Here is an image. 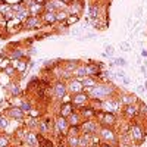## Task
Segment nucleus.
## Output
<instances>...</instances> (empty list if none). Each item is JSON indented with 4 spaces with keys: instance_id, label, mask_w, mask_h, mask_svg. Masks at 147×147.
Returning a JSON list of instances; mask_svg holds the SVG:
<instances>
[{
    "instance_id": "nucleus-7",
    "label": "nucleus",
    "mask_w": 147,
    "mask_h": 147,
    "mask_svg": "<svg viewBox=\"0 0 147 147\" xmlns=\"http://www.w3.org/2000/svg\"><path fill=\"white\" fill-rule=\"evenodd\" d=\"M66 87H68V90H69L71 93H74V94H78V93H81V91L84 90L82 82H81V80H78V78H71Z\"/></svg>"
},
{
    "instance_id": "nucleus-23",
    "label": "nucleus",
    "mask_w": 147,
    "mask_h": 147,
    "mask_svg": "<svg viewBox=\"0 0 147 147\" xmlns=\"http://www.w3.org/2000/svg\"><path fill=\"white\" fill-rule=\"evenodd\" d=\"M15 15H16V18H18V19H24V21H27V19L31 16V15H30V10H28L27 7H22L19 12H16Z\"/></svg>"
},
{
    "instance_id": "nucleus-32",
    "label": "nucleus",
    "mask_w": 147,
    "mask_h": 147,
    "mask_svg": "<svg viewBox=\"0 0 147 147\" xmlns=\"http://www.w3.org/2000/svg\"><path fill=\"white\" fill-rule=\"evenodd\" d=\"M12 10V6H9V5H6V3H3V5H0V13H9V12Z\"/></svg>"
},
{
    "instance_id": "nucleus-31",
    "label": "nucleus",
    "mask_w": 147,
    "mask_h": 147,
    "mask_svg": "<svg viewBox=\"0 0 147 147\" xmlns=\"http://www.w3.org/2000/svg\"><path fill=\"white\" fill-rule=\"evenodd\" d=\"M10 93L13 94V96H18V94L21 93L19 85H18V84H10Z\"/></svg>"
},
{
    "instance_id": "nucleus-20",
    "label": "nucleus",
    "mask_w": 147,
    "mask_h": 147,
    "mask_svg": "<svg viewBox=\"0 0 147 147\" xmlns=\"http://www.w3.org/2000/svg\"><path fill=\"white\" fill-rule=\"evenodd\" d=\"M90 146H91V136H88V134H82V136H80L78 147H90Z\"/></svg>"
},
{
    "instance_id": "nucleus-28",
    "label": "nucleus",
    "mask_w": 147,
    "mask_h": 147,
    "mask_svg": "<svg viewBox=\"0 0 147 147\" xmlns=\"http://www.w3.org/2000/svg\"><path fill=\"white\" fill-rule=\"evenodd\" d=\"M90 16L93 19L99 18V6H97V5H91L90 6Z\"/></svg>"
},
{
    "instance_id": "nucleus-15",
    "label": "nucleus",
    "mask_w": 147,
    "mask_h": 147,
    "mask_svg": "<svg viewBox=\"0 0 147 147\" xmlns=\"http://www.w3.org/2000/svg\"><path fill=\"white\" fill-rule=\"evenodd\" d=\"M25 143L31 147H35V146H38V137L35 136L34 132H25Z\"/></svg>"
},
{
    "instance_id": "nucleus-3",
    "label": "nucleus",
    "mask_w": 147,
    "mask_h": 147,
    "mask_svg": "<svg viewBox=\"0 0 147 147\" xmlns=\"http://www.w3.org/2000/svg\"><path fill=\"white\" fill-rule=\"evenodd\" d=\"M99 134H100V138L105 143H115L116 141V134L112 129V127H103V128H100Z\"/></svg>"
},
{
    "instance_id": "nucleus-35",
    "label": "nucleus",
    "mask_w": 147,
    "mask_h": 147,
    "mask_svg": "<svg viewBox=\"0 0 147 147\" xmlns=\"http://www.w3.org/2000/svg\"><path fill=\"white\" fill-rule=\"evenodd\" d=\"M9 146V140L6 136H0V147H7Z\"/></svg>"
},
{
    "instance_id": "nucleus-37",
    "label": "nucleus",
    "mask_w": 147,
    "mask_h": 147,
    "mask_svg": "<svg viewBox=\"0 0 147 147\" xmlns=\"http://www.w3.org/2000/svg\"><path fill=\"white\" fill-rule=\"evenodd\" d=\"M5 74H6L7 77H12V75H13V74H15V68L9 65V66H7V68L5 69Z\"/></svg>"
},
{
    "instance_id": "nucleus-44",
    "label": "nucleus",
    "mask_w": 147,
    "mask_h": 147,
    "mask_svg": "<svg viewBox=\"0 0 147 147\" xmlns=\"http://www.w3.org/2000/svg\"><path fill=\"white\" fill-rule=\"evenodd\" d=\"M141 56L147 57V50H144V49H143V50H141Z\"/></svg>"
},
{
    "instance_id": "nucleus-27",
    "label": "nucleus",
    "mask_w": 147,
    "mask_h": 147,
    "mask_svg": "<svg viewBox=\"0 0 147 147\" xmlns=\"http://www.w3.org/2000/svg\"><path fill=\"white\" fill-rule=\"evenodd\" d=\"M78 60H68L66 63V72H74L77 68H78Z\"/></svg>"
},
{
    "instance_id": "nucleus-18",
    "label": "nucleus",
    "mask_w": 147,
    "mask_h": 147,
    "mask_svg": "<svg viewBox=\"0 0 147 147\" xmlns=\"http://www.w3.org/2000/svg\"><path fill=\"white\" fill-rule=\"evenodd\" d=\"M7 115L10 118H13V119H22L24 118V112L19 109V107H12L7 110Z\"/></svg>"
},
{
    "instance_id": "nucleus-26",
    "label": "nucleus",
    "mask_w": 147,
    "mask_h": 147,
    "mask_svg": "<svg viewBox=\"0 0 147 147\" xmlns=\"http://www.w3.org/2000/svg\"><path fill=\"white\" fill-rule=\"evenodd\" d=\"M68 16H69V13H68L66 10H57V12H56V21H59V22L66 21Z\"/></svg>"
},
{
    "instance_id": "nucleus-33",
    "label": "nucleus",
    "mask_w": 147,
    "mask_h": 147,
    "mask_svg": "<svg viewBox=\"0 0 147 147\" xmlns=\"http://www.w3.org/2000/svg\"><path fill=\"white\" fill-rule=\"evenodd\" d=\"M105 56H110V57H112L113 56V53H115V49H113V46H106L105 47Z\"/></svg>"
},
{
    "instance_id": "nucleus-22",
    "label": "nucleus",
    "mask_w": 147,
    "mask_h": 147,
    "mask_svg": "<svg viewBox=\"0 0 147 147\" xmlns=\"http://www.w3.org/2000/svg\"><path fill=\"white\" fill-rule=\"evenodd\" d=\"M43 21L46 24L56 22V12H44V13H43Z\"/></svg>"
},
{
    "instance_id": "nucleus-2",
    "label": "nucleus",
    "mask_w": 147,
    "mask_h": 147,
    "mask_svg": "<svg viewBox=\"0 0 147 147\" xmlns=\"http://www.w3.org/2000/svg\"><path fill=\"white\" fill-rule=\"evenodd\" d=\"M119 107H121V103H119L118 99H113V96L102 102V109L106 113H115L119 110Z\"/></svg>"
},
{
    "instance_id": "nucleus-24",
    "label": "nucleus",
    "mask_w": 147,
    "mask_h": 147,
    "mask_svg": "<svg viewBox=\"0 0 147 147\" xmlns=\"http://www.w3.org/2000/svg\"><path fill=\"white\" fill-rule=\"evenodd\" d=\"M72 74H74V75H75L78 80H82L84 77H87V72H85V65H84V66H78Z\"/></svg>"
},
{
    "instance_id": "nucleus-16",
    "label": "nucleus",
    "mask_w": 147,
    "mask_h": 147,
    "mask_svg": "<svg viewBox=\"0 0 147 147\" xmlns=\"http://www.w3.org/2000/svg\"><path fill=\"white\" fill-rule=\"evenodd\" d=\"M74 105L71 102L68 103H62V107H60V116H63V118H68L72 112H74Z\"/></svg>"
},
{
    "instance_id": "nucleus-30",
    "label": "nucleus",
    "mask_w": 147,
    "mask_h": 147,
    "mask_svg": "<svg viewBox=\"0 0 147 147\" xmlns=\"http://www.w3.org/2000/svg\"><path fill=\"white\" fill-rule=\"evenodd\" d=\"M19 109L22 110L24 113H25V112H30V110H31L32 107H31V103H30V102H22V103H21V106H19Z\"/></svg>"
},
{
    "instance_id": "nucleus-5",
    "label": "nucleus",
    "mask_w": 147,
    "mask_h": 147,
    "mask_svg": "<svg viewBox=\"0 0 147 147\" xmlns=\"http://www.w3.org/2000/svg\"><path fill=\"white\" fill-rule=\"evenodd\" d=\"M80 128H81V132H82V134H88V136H93V134H96L97 129H99V125H97L96 121L87 119Z\"/></svg>"
},
{
    "instance_id": "nucleus-11",
    "label": "nucleus",
    "mask_w": 147,
    "mask_h": 147,
    "mask_svg": "<svg viewBox=\"0 0 147 147\" xmlns=\"http://www.w3.org/2000/svg\"><path fill=\"white\" fill-rule=\"evenodd\" d=\"M24 27H25L27 30L38 28V27H40V19H38V16H30L27 21H24Z\"/></svg>"
},
{
    "instance_id": "nucleus-12",
    "label": "nucleus",
    "mask_w": 147,
    "mask_h": 147,
    "mask_svg": "<svg viewBox=\"0 0 147 147\" xmlns=\"http://www.w3.org/2000/svg\"><path fill=\"white\" fill-rule=\"evenodd\" d=\"M85 72H87L88 77H99L102 71H100V66L99 65L88 63V65H85Z\"/></svg>"
},
{
    "instance_id": "nucleus-29",
    "label": "nucleus",
    "mask_w": 147,
    "mask_h": 147,
    "mask_svg": "<svg viewBox=\"0 0 147 147\" xmlns=\"http://www.w3.org/2000/svg\"><path fill=\"white\" fill-rule=\"evenodd\" d=\"M69 9H71V12H74V15H77V13H80V12H81V5L78 2H74Z\"/></svg>"
},
{
    "instance_id": "nucleus-41",
    "label": "nucleus",
    "mask_w": 147,
    "mask_h": 147,
    "mask_svg": "<svg viewBox=\"0 0 147 147\" xmlns=\"http://www.w3.org/2000/svg\"><path fill=\"white\" fill-rule=\"evenodd\" d=\"M121 49H124L125 52H129V44L128 43H121Z\"/></svg>"
},
{
    "instance_id": "nucleus-40",
    "label": "nucleus",
    "mask_w": 147,
    "mask_h": 147,
    "mask_svg": "<svg viewBox=\"0 0 147 147\" xmlns=\"http://www.w3.org/2000/svg\"><path fill=\"white\" fill-rule=\"evenodd\" d=\"M77 21H78V16H74V15H69V16H68V19H66L68 25H69V24H75Z\"/></svg>"
},
{
    "instance_id": "nucleus-46",
    "label": "nucleus",
    "mask_w": 147,
    "mask_h": 147,
    "mask_svg": "<svg viewBox=\"0 0 147 147\" xmlns=\"http://www.w3.org/2000/svg\"><path fill=\"white\" fill-rule=\"evenodd\" d=\"M34 2H35V3H38V2H43V0H34Z\"/></svg>"
},
{
    "instance_id": "nucleus-1",
    "label": "nucleus",
    "mask_w": 147,
    "mask_h": 147,
    "mask_svg": "<svg viewBox=\"0 0 147 147\" xmlns=\"http://www.w3.org/2000/svg\"><path fill=\"white\" fill-rule=\"evenodd\" d=\"M115 93V88L112 85H107V84H97L96 87L90 88L88 90V96L91 99H96V100H106L109 97H112Z\"/></svg>"
},
{
    "instance_id": "nucleus-34",
    "label": "nucleus",
    "mask_w": 147,
    "mask_h": 147,
    "mask_svg": "<svg viewBox=\"0 0 147 147\" xmlns=\"http://www.w3.org/2000/svg\"><path fill=\"white\" fill-rule=\"evenodd\" d=\"M7 125H9V121L5 116H0V129H5Z\"/></svg>"
},
{
    "instance_id": "nucleus-38",
    "label": "nucleus",
    "mask_w": 147,
    "mask_h": 147,
    "mask_svg": "<svg viewBox=\"0 0 147 147\" xmlns=\"http://www.w3.org/2000/svg\"><path fill=\"white\" fill-rule=\"evenodd\" d=\"M90 109H91V107H88L87 110L84 109V112H82V115H84L85 118H88V119H91V116L94 115V112H93V110H90Z\"/></svg>"
},
{
    "instance_id": "nucleus-36",
    "label": "nucleus",
    "mask_w": 147,
    "mask_h": 147,
    "mask_svg": "<svg viewBox=\"0 0 147 147\" xmlns=\"http://www.w3.org/2000/svg\"><path fill=\"white\" fill-rule=\"evenodd\" d=\"M115 65H116V66H125L127 62H125L124 57H116V59H115Z\"/></svg>"
},
{
    "instance_id": "nucleus-13",
    "label": "nucleus",
    "mask_w": 147,
    "mask_h": 147,
    "mask_svg": "<svg viewBox=\"0 0 147 147\" xmlns=\"http://www.w3.org/2000/svg\"><path fill=\"white\" fill-rule=\"evenodd\" d=\"M118 100H119L121 105L128 106V105H134L137 99H136V96H132V94H122V96L118 97Z\"/></svg>"
},
{
    "instance_id": "nucleus-14",
    "label": "nucleus",
    "mask_w": 147,
    "mask_h": 147,
    "mask_svg": "<svg viewBox=\"0 0 147 147\" xmlns=\"http://www.w3.org/2000/svg\"><path fill=\"white\" fill-rule=\"evenodd\" d=\"M68 122H69V127H80L81 125V115L78 112H72L68 116Z\"/></svg>"
},
{
    "instance_id": "nucleus-43",
    "label": "nucleus",
    "mask_w": 147,
    "mask_h": 147,
    "mask_svg": "<svg viewBox=\"0 0 147 147\" xmlns=\"http://www.w3.org/2000/svg\"><path fill=\"white\" fill-rule=\"evenodd\" d=\"M96 34H93V32H90V34H85L84 35V38H93V37H94Z\"/></svg>"
},
{
    "instance_id": "nucleus-25",
    "label": "nucleus",
    "mask_w": 147,
    "mask_h": 147,
    "mask_svg": "<svg viewBox=\"0 0 147 147\" xmlns=\"http://www.w3.org/2000/svg\"><path fill=\"white\" fill-rule=\"evenodd\" d=\"M80 143V136H71L68 134V146L69 147H78Z\"/></svg>"
},
{
    "instance_id": "nucleus-10",
    "label": "nucleus",
    "mask_w": 147,
    "mask_h": 147,
    "mask_svg": "<svg viewBox=\"0 0 147 147\" xmlns=\"http://www.w3.org/2000/svg\"><path fill=\"white\" fill-rule=\"evenodd\" d=\"M81 82H82V87L85 88V90H90V88H93V87H96V85L97 84H99V82H97V80H96V77H84L82 80H81Z\"/></svg>"
},
{
    "instance_id": "nucleus-45",
    "label": "nucleus",
    "mask_w": 147,
    "mask_h": 147,
    "mask_svg": "<svg viewBox=\"0 0 147 147\" xmlns=\"http://www.w3.org/2000/svg\"><path fill=\"white\" fill-rule=\"evenodd\" d=\"M99 147H112L109 143H105V144H102V146H99Z\"/></svg>"
},
{
    "instance_id": "nucleus-21",
    "label": "nucleus",
    "mask_w": 147,
    "mask_h": 147,
    "mask_svg": "<svg viewBox=\"0 0 147 147\" xmlns=\"http://www.w3.org/2000/svg\"><path fill=\"white\" fill-rule=\"evenodd\" d=\"M124 112H125V115H127L128 118H132V116H136V115L138 113V107H137L136 105H128V106H125Z\"/></svg>"
},
{
    "instance_id": "nucleus-8",
    "label": "nucleus",
    "mask_w": 147,
    "mask_h": 147,
    "mask_svg": "<svg viewBox=\"0 0 147 147\" xmlns=\"http://www.w3.org/2000/svg\"><path fill=\"white\" fill-rule=\"evenodd\" d=\"M66 91H68V87H66V84L62 81V82H56L55 84V87H53V94L56 99H63V97L66 96Z\"/></svg>"
},
{
    "instance_id": "nucleus-4",
    "label": "nucleus",
    "mask_w": 147,
    "mask_h": 147,
    "mask_svg": "<svg viewBox=\"0 0 147 147\" xmlns=\"http://www.w3.org/2000/svg\"><path fill=\"white\" fill-rule=\"evenodd\" d=\"M68 129H69V122H68V118H63V116H59L56 121H55V132L56 134H68Z\"/></svg>"
},
{
    "instance_id": "nucleus-42",
    "label": "nucleus",
    "mask_w": 147,
    "mask_h": 147,
    "mask_svg": "<svg viewBox=\"0 0 147 147\" xmlns=\"http://www.w3.org/2000/svg\"><path fill=\"white\" fill-rule=\"evenodd\" d=\"M116 77H118V78H125V72H124V71H118V72H116Z\"/></svg>"
},
{
    "instance_id": "nucleus-6",
    "label": "nucleus",
    "mask_w": 147,
    "mask_h": 147,
    "mask_svg": "<svg viewBox=\"0 0 147 147\" xmlns=\"http://www.w3.org/2000/svg\"><path fill=\"white\" fill-rule=\"evenodd\" d=\"M129 136H131V140L132 141H136L137 144L138 143H141L143 140H144V132H143V128L140 127V125H132L131 127V129H129Z\"/></svg>"
},
{
    "instance_id": "nucleus-17",
    "label": "nucleus",
    "mask_w": 147,
    "mask_h": 147,
    "mask_svg": "<svg viewBox=\"0 0 147 147\" xmlns=\"http://www.w3.org/2000/svg\"><path fill=\"white\" fill-rule=\"evenodd\" d=\"M115 115L113 113H105L103 116H102V124H103V127H112L113 124H115Z\"/></svg>"
},
{
    "instance_id": "nucleus-47",
    "label": "nucleus",
    "mask_w": 147,
    "mask_h": 147,
    "mask_svg": "<svg viewBox=\"0 0 147 147\" xmlns=\"http://www.w3.org/2000/svg\"><path fill=\"white\" fill-rule=\"evenodd\" d=\"M63 2H65V0H63Z\"/></svg>"
},
{
    "instance_id": "nucleus-39",
    "label": "nucleus",
    "mask_w": 147,
    "mask_h": 147,
    "mask_svg": "<svg viewBox=\"0 0 147 147\" xmlns=\"http://www.w3.org/2000/svg\"><path fill=\"white\" fill-rule=\"evenodd\" d=\"M22 55H24V53H22L21 50H15L13 53L10 55V57H12V59H21V57H22Z\"/></svg>"
},
{
    "instance_id": "nucleus-19",
    "label": "nucleus",
    "mask_w": 147,
    "mask_h": 147,
    "mask_svg": "<svg viewBox=\"0 0 147 147\" xmlns=\"http://www.w3.org/2000/svg\"><path fill=\"white\" fill-rule=\"evenodd\" d=\"M30 15L31 16H35V15H38V13H41V12L44 10V6H43V3H34L32 6H30Z\"/></svg>"
},
{
    "instance_id": "nucleus-9",
    "label": "nucleus",
    "mask_w": 147,
    "mask_h": 147,
    "mask_svg": "<svg viewBox=\"0 0 147 147\" xmlns=\"http://www.w3.org/2000/svg\"><path fill=\"white\" fill-rule=\"evenodd\" d=\"M88 102V94L87 93H78V94H74V97L71 99V103L74 106H82Z\"/></svg>"
}]
</instances>
